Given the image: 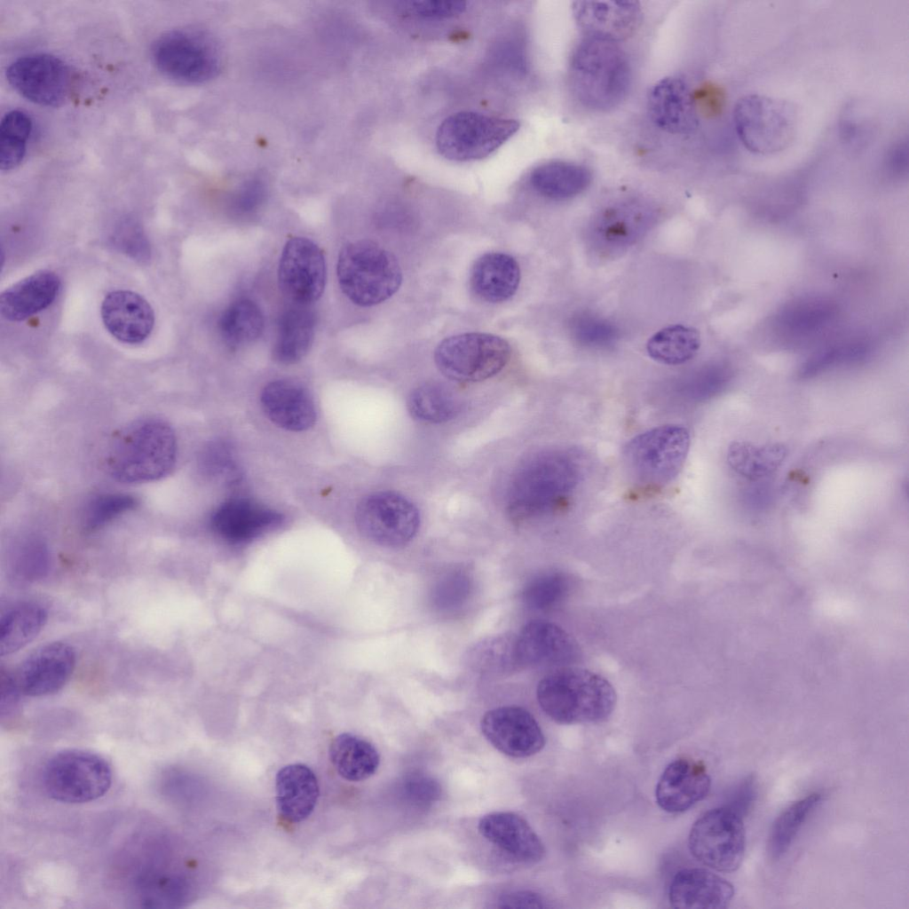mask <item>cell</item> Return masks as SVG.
Here are the masks:
<instances>
[{"mask_svg":"<svg viewBox=\"0 0 909 909\" xmlns=\"http://www.w3.org/2000/svg\"><path fill=\"white\" fill-rule=\"evenodd\" d=\"M577 462L570 453L549 451L521 464L509 488L510 517L524 521L562 507L578 484L581 470Z\"/></svg>","mask_w":909,"mask_h":909,"instance_id":"obj_1","label":"cell"},{"mask_svg":"<svg viewBox=\"0 0 909 909\" xmlns=\"http://www.w3.org/2000/svg\"><path fill=\"white\" fill-rule=\"evenodd\" d=\"M177 447L175 432L166 422L138 420L115 434L107 452L106 468L122 483L154 481L174 468Z\"/></svg>","mask_w":909,"mask_h":909,"instance_id":"obj_2","label":"cell"},{"mask_svg":"<svg viewBox=\"0 0 909 909\" xmlns=\"http://www.w3.org/2000/svg\"><path fill=\"white\" fill-rule=\"evenodd\" d=\"M631 80L626 53L617 43L584 36L576 43L569 62L573 96L586 108L605 112L625 99Z\"/></svg>","mask_w":909,"mask_h":909,"instance_id":"obj_3","label":"cell"},{"mask_svg":"<svg viewBox=\"0 0 909 909\" xmlns=\"http://www.w3.org/2000/svg\"><path fill=\"white\" fill-rule=\"evenodd\" d=\"M536 697L542 711L560 724L598 723L613 711L616 692L602 676L576 667H561L538 684Z\"/></svg>","mask_w":909,"mask_h":909,"instance_id":"obj_4","label":"cell"},{"mask_svg":"<svg viewBox=\"0 0 909 909\" xmlns=\"http://www.w3.org/2000/svg\"><path fill=\"white\" fill-rule=\"evenodd\" d=\"M336 276L343 293L360 306H372L389 299L402 281L396 257L370 240L349 242L341 249Z\"/></svg>","mask_w":909,"mask_h":909,"instance_id":"obj_5","label":"cell"},{"mask_svg":"<svg viewBox=\"0 0 909 909\" xmlns=\"http://www.w3.org/2000/svg\"><path fill=\"white\" fill-rule=\"evenodd\" d=\"M691 438L689 431L678 424H665L635 436L622 453L630 478L646 488L669 484L684 467Z\"/></svg>","mask_w":909,"mask_h":909,"instance_id":"obj_6","label":"cell"},{"mask_svg":"<svg viewBox=\"0 0 909 909\" xmlns=\"http://www.w3.org/2000/svg\"><path fill=\"white\" fill-rule=\"evenodd\" d=\"M151 57L160 73L184 84L209 82L222 67L218 44L197 28H176L162 34L152 44Z\"/></svg>","mask_w":909,"mask_h":909,"instance_id":"obj_7","label":"cell"},{"mask_svg":"<svg viewBox=\"0 0 909 909\" xmlns=\"http://www.w3.org/2000/svg\"><path fill=\"white\" fill-rule=\"evenodd\" d=\"M112 770L102 756L83 749L52 755L43 771V785L54 801L84 803L102 797L112 784Z\"/></svg>","mask_w":909,"mask_h":909,"instance_id":"obj_8","label":"cell"},{"mask_svg":"<svg viewBox=\"0 0 909 909\" xmlns=\"http://www.w3.org/2000/svg\"><path fill=\"white\" fill-rule=\"evenodd\" d=\"M519 129L510 118L462 111L447 117L436 132V146L445 158L470 162L487 157Z\"/></svg>","mask_w":909,"mask_h":909,"instance_id":"obj_9","label":"cell"},{"mask_svg":"<svg viewBox=\"0 0 909 909\" xmlns=\"http://www.w3.org/2000/svg\"><path fill=\"white\" fill-rule=\"evenodd\" d=\"M510 357L509 343L486 333H465L442 340L434 352L439 370L461 383L484 381L498 374Z\"/></svg>","mask_w":909,"mask_h":909,"instance_id":"obj_10","label":"cell"},{"mask_svg":"<svg viewBox=\"0 0 909 909\" xmlns=\"http://www.w3.org/2000/svg\"><path fill=\"white\" fill-rule=\"evenodd\" d=\"M737 134L744 146L758 154L779 152L792 142L795 110L788 102L763 95L740 99L734 109Z\"/></svg>","mask_w":909,"mask_h":909,"instance_id":"obj_11","label":"cell"},{"mask_svg":"<svg viewBox=\"0 0 909 909\" xmlns=\"http://www.w3.org/2000/svg\"><path fill=\"white\" fill-rule=\"evenodd\" d=\"M743 818L725 806L705 812L692 825L689 849L703 865L730 873L737 870L745 854Z\"/></svg>","mask_w":909,"mask_h":909,"instance_id":"obj_12","label":"cell"},{"mask_svg":"<svg viewBox=\"0 0 909 909\" xmlns=\"http://www.w3.org/2000/svg\"><path fill=\"white\" fill-rule=\"evenodd\" d=\"M355 520L363 536L386 548L405 546L420 526V515L415 504L391 491L365 497L357 507Z\"/></svg>","mask_w":909,"mask_h":909,"instance_id":"obj_13","label":"cell"},{"mask_svg":"<svg viewBox=\"0 0 909 909\" xmlns=\"http://www.w3.org/2000/svg\"><path fill=\"white\" fill-rule=\"evenodd\" d=\"M5 75L11 86L26 99L44 107H58L72 86L70 67L49 53H29L12 60Z\"/></svg>","mask_w":909,"mask_h":909,"instance_id":"obj_14","label":"cell"},{"mask_svg":"<svg viewBox=\"0 0 909 909\" xmlns=\"http://www.w3.org/2000/svg\"><path fill=\"white\" fill-rule=\"evenodd\" d=\"M326 262L321 249L304 237H292L285 243L278 267L281 293L291 304L310 306L322 295L326 284Z\"/></svg>","mask_w":909,"mask_h":909,"instance_id":"obj_15","label":"cell"},{"mask_svg":"<svg viewBox=\"0 0 909 909\" xmlns=\"http://www.w3.org/2000/svg\"><path fill=\"white\" fill-rule=\"evenodd\" d=\"M480 727L485 738L502 754L524 758L540 752L544 734L535 718L518 706H502L488 710Z\"/></svg>","mask_w":909,"mask_h":909,"instance_id":"obj_16","label":"cell"},{"mask_svg":"<svg viewBox=\"0 0 909 909\" xmlns=\"http://www.w3.org/2000/svg\"><path fill=\"white\" fill-rule=\"evenodd\" d=\"M154 849V848H153ZM167 851L154 849L142 860L132 875L130 888L136 902L142 907H178L191 895L186 877L169 863Z\"/></svg>","mask_w":909,"mask_h":909,"instance_id":"obj_17","label":"cell"},{"mask_svg":"<svg viewBox=\"0 0 909 909\" xmlns=\"http://www.w3.org/2000/svg\"><path fill=\"white\" fill-rule=\"evenodd\" d=\"M75 662V652L71 645L52 642L28 656L14 677L22 694L46 696L59 692L67 684Z\"/></svg>","mask_w":909,"mask_h":909,"instance_id":"obj_18","label":"cell"},{"mask_svg":"<svg viewBox=\"0 0 909 909\" xmlns=\"http://www.w3.org/2000/svg\"><path fill=\"white\" fill-rule=\"evenodd\" d=\"M654 218L653 209L644 202H619L602 209L594 218L590 238L605 252L620 251L640 239Z\"/></svg>","mask_w":909,"mask_h":909,"instance_id":"obj_19","label":"cell"},{"mask_svg":"<svg viewBox=\"0 0 909 909\" xmlns=\"http://www.w3.org/2000/svg\"><path fill=\"white\" fill-rule=\"evenodd\" d=\"M519 667H566L577 660V642L562 628L546 620H532L516 637Z\"/></svg>","mask_w":909,"mask_h":909,"instance_id":"obj_20","label":"cell"},{"mask_svg":"<svg viewBox=\"0 0 909 909\" xmlns=\"http://www.w3.org/2000/svg\"><path fill=\"white\" fill-rule=\"evenodd\" d=\"M572 11L585 36L613 43L633 35L643 17L637 1H574Z\"/></svg>","mask_w":909,"mask_h":909,"instance_id":"obj_21","label":"cell"},{"mask_svg":"<svg viewBox=\"0 0 909 909\" xmlns=\"http://www.w3.org/2000/svg\"><path fill=\"white\" fill-rule=\"evenodd\" d=\"M648 114L660 130L675 135H687L698 126L696 104L685 80L667 76L655 83L648 92Z\"/></svg>","mask_w":909,"mask_h":909,"instance_id":"obj_22","label":"cell"},{"mask_svg":"<svg viewBox=\"0 0 909 909\" xmlns=\"http://www.w3.org/2000/svg\"><path fill=\"white\" fill-rule=\"evenodd\" d=\"M478 829L487 842L518 863L534 865L544 857L545 849L540 837L527 821L516 813H488L479 819Z\"/></svg>","mask_w":909,"mask_h":909,"instance_id":"obj_23","label":"cell"},{"mask_svg":"<svg viewBox=\"0 0 909 909\" xmlns=\"http://www.w3.org/2000/svg\"><path fill=\"white\" fill-rule=\"evenodd\" d=\"M100 312L107 330L125 344L143 342L154 325V312L150 304L130 290L117 289L107 293Z\"/></svg>","mask_w":909,"mask_h":909,"instance_id":"obj_24","label":"cell"},{"mask_svg":"<svg viewBox=\"0 0 909 909\" xmlns=\"http://www.w3.org/2000/svg\"><path fill=\"white\" fill-rule=\"evenodd\" d=\"M710 788V778L705 766L691 759L670 763L656 786L658 805L669 813L684 812L703 800Z\"/></svg>","mask_w":909,"mask_h":909,"instance_id":"obj_25","label":"cell"},{"mask_svg":"<svg viewBox=\"0 0 909 909\" xmlns=\"http://www.w3.org/2000/svg\"><path fill=\"white\" fill-rule=\"evenodd\" d=\"M282 515L253 501L239 498L221 504L210 518L213 531L232 543L249 541L279 526Z\"/></svg>","mask_w":909,"mask_h":909,"instance_id":"obj_26","label":"cell"},{"mask_svg":"<svg viewBox=\"0 0 909 909\" xmlns=\"http://www.w3.org/2000/svg\"><path fill=\"white\" fill-rule=\"evenodd\" d=\"M261 404L267 417L290 431L310 429L316 421V408L308 390L292 380H276L265 386Z\"/></svg>","mask_w":909,"mask_h":909,"instance_id":"obj_27","label":"cell"},{"mask_svg":"<svg viewBox=\"0 0 909 909\" xmlns=\"http://www.w3.org/2000/svg\"><path fill=\"white\" fill-rule=\"evenodd\" d=\"M733 895L734 889L729 881L704 868L679 871L668 890L670 905L684 909L726 908Z\"/></svg>","mask_w":909,"mask_h":909,"instance_id":"obj_28","label":"cell"},{"mask_svg":"<svg viewBox=\"0 0 909 909\" xmlns=\"http://www.w3.org/2000/svg\"><path fill=\"white\" fill-rule=\"evenodd\" d=\"M61 286L52 271L41 270L2 292L1 315L9 321H22L42 312L56 299Z\"/></svg>","mask_w":909,"mask_h":909,"instance_id":"obj_29","label":"cell"},{"mask_svg":"<svg viewBox=\"0 0 909 909\" xmlns=\"http://www.w3.org/2000/svg\"><path fill=\"white\" fill-rule=\"evenodd\" d=\"M276 806L287 821L298 823L313 811L320 795L314 772L302 763L281 768L275 778Z\"/></svg>","mask_w":909,"mask_h":909,"instance_id":"obj_30","label":"cell"},{"mask_svg":"<svg viewBox=\"0 0 909 909\" xmlns=\"http://www.w3.org/2000/svg\"><path fill=\"white\" fill-rule=\"evenodd\" d=\"M519 282V265L513 257L505 253H486L474 262L470 270L472 291L488 303L508 300L516 293Z\"/></svg>","mask_w":909,"mask_h":909,"instance_id":"obj_31","label":"cell"},{"mask_svg":"<svg viewBox=\"0 0 909 909\" xmlns=\"http://www.w3.org/2000/svg\"><path fill=\"white\" fill-rule=\"evenodd\" d=\"M314 329L315 315L309 306L292 304L280 318L273 359L283 365L300 361L312 347Z\"/></svg>","mask_w":909,"mask_h":909,"instance_id":"obj_32","label":"cell"},{"mask_svg":"<svg viewBox=\"0 0 909 909\" xmlns=\"http://www.w3.org/2000/svg\"><path fill=\"white\" fill-rule=\"evenodd\" d=\"M592 181L590 170L576 162L549 161L535 167L530 184L541 196L563 201L584 192Z\"/></svg>","mask_w":909,"mask_h":909,"instance_id":"obj_33","label":"cell"},{"mask_svg":"<svg viewBox=\"0 0 909 909\" xmlns=\"http://www.w3.org/2000/svg\"><path fill=\"white\" fill-rule=\"evenodd\" d=\"M329 759L336 772L349 781H361L377 771L380 755L368 740L351 733L336 736L329 746Z\"/></svg>","mask_w":909,"mask_h":909,"instance_id":"obj_34","label":"cell"},{"mask_svg":"<svg viewBox=\"0 0 909 909\" xmlns=\"http://www.w3.org/2000/svg\"><path fill=\"white\" fill-rule=\"evenodd\" d=\"M47 613L39 604L24 602L10 608L0 620V655H10L33 641L43 629Z\"/></svg>","mask_w":909,"mask_h":909,"instance_id":"obj_35","label":"cell"},{"mask_svg":"<svg viewBox=\"0 0 909 909\" xmlns=\"http://www.w3.org/2000/svg\"><path fill=\"white\" fill-rule=\"evenodd\" d=\"M459 394L439 382L423 383L414 389L407 399L411 415L421 422L441 423L454 418L462 410Z\"/></svg>","mask_w":909,"mask_h":909,"instance_id":"obj_36","label":"cell"},{"mask_svg":"<svg viewBox=\"0 0 909 909\" xmlns=\"http://www.w3.org/2000/svg\"><path fill=\"white\" fill-rule=\"evenodd\" d=\"M218 328L224 341L238 347L257 340L264 329V317L258 305L249 298L232 303L222 313Z\"/></svg>","mask_w":909,"mask_h":909,"instance_id":"obj_37","label":"cell"},{"mask_svg":"<svg viewBox=\"0 0 909 909\" xmlns=\"http://www.w3.org/2000/svg\"><path fill=\"white\" fill-rule=\"evenodd\" d=\"M700 345L699 332L692 328L673 325L660 329L647 342L649 356L663 364H683L697 353Z\"/></svg>","mask_w":909,"mask_h":909,"instance_id":"obj_38","label":"cell"},{"mask_svg":"<svg viewBox=\"0 0 909 909\" xmlns=\"http://www.w3.org/2000/svg\"><path fill=\"white\" fill-rule=\"evenodd\" d=\"M786 456L782 445L755 446L747 442L733 443L728 451V462L739 475L755 479L777 470Z\"/></svg>","mask_w":909,"mask_h":909,"instance_id":"obj_39","label":"cell"},{"mask_svg":"<svg viewBox=\"0 0 909 909\" xmlns=\"http://www.w3.org/2000/svg\"><path fill=\"white\" fill-rule=\"evenodd\" d=\"M821 800L820 794H810L791 804L778 817L771 827L768 842V850L772 859L777 860L786 854Z\"/></svg>","mask_w":909,"mask_h":909,"instance_id":"obj_40","label":"cell"},{"mask_svg":"<svg viewBox=\"0 0 909 909\" xmlns=\"http://www.w3.org/2000/svg\"><path fill=\"white\" fill-rule=\"evenodd\" d=\"M33 130L30 116L22 110H11L0 124V169L10 170L24 159Z\"/></svg>","mask_w":909,"mask_h":909,"instance_id":"obj_41","label":"cell"},{"mask_svg":"<svg viewBox=\"0 0 909 909\" xmlns=\"http://www.w3.org/2000/svg\"><path fill=\"white\" fill-rule=\"evenodd\" d=\"M470 664L481 674H503L518 668L516 637L492 636L478 643L470 651Z\"/></svg>","mask_w":909,"mask_h":909,"instance_id":"obj_42","label":"cell"},{"mask_svg":"<svg viewBox=\"0 0 909 909\" xmlns=\"http://www.w3.org/2000/svg\"><path fill=\"white\" fill-rule=\"evenodd\" d=\"M569 586V580L562 573H541L526 584L522 591V599L532 610L547 611L565 598Z\"/></svg>","mask_w":909,"mask_h":909,"instance_id":"obj_43","label":"cell"},{"mask_svg":"<svg viewBox=\"0 0 909 909\" xmlns=\"http://www.w3.org/2000/svg\"><path fill=\"white\" fill-rule=\"evenodd\" d=\"M472 587V579L467 571L451 570L436 583L432 592L433 605L444 612L458 610L470 598Z\"/></svg>","mask_w":909,"mask_h":909,"instance_id":"obj_44","label":"cell"},{"mask_svg":"<svg viewBox=\"0 0 909 909\" xmlns=\"http://www.w3.org/2000/svg\"><path fill=\"white\" fill-rule=\"evenodd\" d=\"M198 463L207 477L226 483L238 479L236 460L232 448L225 442L217 440L207 444L199 454Z\"/></svg>","mask_w":909,"mask_h":909,"instance_id":"obj_45","label":"cell"},{"mask_svg":"<svg viewBox=\"0 0 909 909\" xmlns=\"http://www.w3.org/2000/svg\"><path fill=\"white\" fill-rule=\"evenodd\" d=\"M136 499L125 494H108L97 497L88 506L84 516V527L97 530L119 516L132 510Z\"/></svg>","mask_w":909,"mask_h":909,"instance_id":"obj_46","label":"cell"},{"mask_svg":"<svg viewBox=\"0 0 909 909\" xmlns=\"http://www.w3.org/2000/svg\"><path fill=\"white\" fill-rule=\"evenodd\" d=\"M830 309L831 305L824 301H802L783 312L781 325L795 334L809 332L830 318Z\"/></svg>","mask_w":909,"mask_h":909,"instance_id":"obj_47","label":"cell"},{"mask_svg":"<svg viewBox=\"0 0 909 909\" xmlns=\"http://www.w3.org/2000/svg\"><path fill=\"white\" fill-rule=\"evenodd\" d=\"M574 338L587 346L603 347L613 344L618 331L608 321L591 314H579L571 323Z\"/></svg>","mask_w":909,"mask_h":909,"instance_id":"obj_48","label":"cell"},{"mask_svg":"<svg viewBox=\"0 0 909 909\" xmlns=\"http://www.w3.org/2000/svg\"><path fill=\"white\" fill-rule=\"evenodd\" d=\"M402 794L413 805L425 808L439 800L441 788L439 782L433 778L415 773L404 780Z\"/></svg>","mask_w":909,"mask_h":909,"instance_id":"obj_49","label":"cell"},{"mask_svg":"<svg viewBox=\"0 0 909 909\" xmlns=\"http://www.w3.org/2000/svg\"><path fill=\"white\" fill-rule=\"evenodd\" d=\"M115 246L136 260H146L150 256L147 241L138 225L125 220L121 223L114 235Z\"/></svg>","mask_w":909,"mask_h":909,"instance_id":"obj_50","label":"cell"},{"mask_svg":"<svg viewBox=\"0 0 909 909\" xmlns=\"http://www.w3.org/2000/svg\"><path fill=\"white\" fill-rule=\"evenodd\" d=\"M407 11L423 19H446L459 15L466 8L463 1H412L407 4Z\"/></svg>","mask_w":909,"mask_h":909,"instance_id":"obj_51","label":"cell"},{"mask_svg":"<svg viewBox=\"0 0 909 909\" xmlns=\"http://www.w3.org/2000/svg\"><path fill=\"white\" fill-rule=\"evenodd\" d=\"M265 197V183L257 178H252L240 186L233 195L231 204L235 212L245 214L257 209Z\"/></svg>","mask_w":909,"mask_h":909,"instance_id":"obj_52","label":"cell"},{"mask_svg":"<svg viewBox=\"0 0 909 909\" xmlns=\"http://www.w3.org/2000/svg\"><path fill=\"white\" fill-rule=\"evenodd\" d=\"M757 793L755 777H745L732 788L724 806L743 818L752 810Z\"/></svg>","mask_w":909,"mask_h":909,"instance_id":"obj_53","label":"cell"},{"mask_svg":"<svg viewBox=\"0 0 909 909\" xmlns=\"http://www.w3.org/2000/svg\"><path fill=\"white\" fill-rule=\"evenodd\" d=\"M1 717L12 715L19 703L21 693L15 677L4 670L1 671ZM22 694V693H21Z\"/></svg>","mask_w":909,"mask_h":909,"instance_id":"obj_54","label":"cell"},{"mask_svg":"<svg viewBox=\"0 0 909 909\" xmlns=\"http://www.w3.org/2000/svg\"><path fill=\"white\" fill-rule=\"evenodd\" d=\"M498 906L502 908H542L546 905L539 894L521 890L502 896Z\"/></svg>","mask_w":909,"mask_h":909,"instance_id":"obj_55","label":"cell"}]
</instances>
